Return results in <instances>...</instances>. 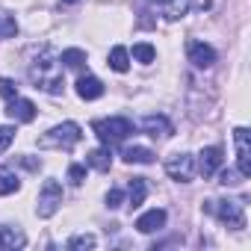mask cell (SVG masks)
I'll list each match as a JSON object with an SVG mask.
<instances>
[{
	"label": "cell",
	"mask_w": 251,
	"mask_h": 251,
	"mask_svg": "<svg viewBox=\"0 0 251 251\" xmlns=\"http://www.w3.org/2000/svg\"><path fill=\"white\" fill-rule=\"evenodd\" d=\"M62 3H77V0H62Z\"/></svg>",
	"instance_id": "30"
},
{
	"label": "cell",
	"mask_w": 251,
	"mask_h": 251,
	"mask_svg": "<svg viewBox=\"0 0 251 251\" xmlns=\"http://www.w3.org/2000/svg\"><path fill=\"white\" fill-rule=\"evenodd\" d=\"M86 163H89L92 169H98V172H109V166H112V157H109V148H95V151H89V157H86Z\"/></svg>",
	"instance_id": "18"
},
{
	"label": "cell",
	"mask_w": 251,
	"mask_h": 251,
	"mask_svg": "<svg viewBox=\"0 0 251 251\" xmlns=\"http://www.w3.org/2000/svg\"><path fill=\"white\" fill-rule=\"evenodd\" d=\"M121 201H124L121 189H109V192H106V207H109V210H118V207H121Z\"/></svg>",
	"instance_id": "27"
},
{
	"label": "cell",
	"mask_w": 251,
	"mask_h": 251,
	"mask_svg": "<svg viewBox=\"0 0 251 251\" xmlns=\"http://www.w3.org/2000/svg\"><path fill=\"white\" fill-rule=\"evenodd\" d=\"M189 62L195 68H210L216 62V50L204 42H195V45H189Z\"/></svg>",
	"instance_id": "11"
},
{
	"label": "cell",
	"mask_w": 251,
	"mask_h": 251,
	"mask_svg": "<svg viewBox=\"0 0 251 251\" xmlns=\"http://www.w3.org/2000/svg\"><path fill=\"white\" fill-rule=\"evenodd\" d=\"M112 71H118V74H124V71H127L130 68V53H127V48H112L109 50V62H106Z\"/></svg>",
	"instance_id": "17"
},
{
	"label": "cell",
	"mask_w": 251,
	"mask_h": 251,
	"mask_svg": "<svg viewBox=\"0 0 251 251\" xmlns=\"http://www.w3.org/2000/svg\"><path fill=\"white\" fill-rule=\"evenodd\" d=\"M92 127H95L98 139H100L106 148H112V145L124 142V139L133 133V124H130L127 118H103V121H95Z\"/></svg>",
	"instance_id": "1"
},
{
	"label": "cell",
	"mask_w": 251,
	"mask_h": 251,
	"mask_svg": "<svg viewBox=\"0 0 251 251\" xmlns=\"http://www.w3.org/2000/svg\"><path fill=\"white\" fill-rule=\"evenodd\" d=\"M68 180H71L74 186H80V183L86 180V169H83V166H71V169H68Z\"/></svg>",
	"instance_id": "26"
},
{
	"label": "cell",
	"mask_w": 251,
	"mask_h": 251,
	"mask_svg": "<svg viewBox=\"0 0 251 251\" xmlns=\"http://www.w3.org/2000/svg\"><path fill=\"white\" fill-rule=\"evenodd\" d=\"M142 130H145L148 136H154V139H169V136L175 133L172 121H169L166 115H145V118H142Z\"/></svg>",
	"instance_id": "9"
},
{
	"label": "cell",
	"mask_w": 251,
	"mask_h": 251,
	"mask_svg": "<svg viewBox=\"0 0 251 251\" xmlns=\"http://www.w3.org/2000/svg\"><path fill=\"white\" fill-rule=\"evenodd\" d=\"M12 136H15V130H12V127H0V154H3V151L9 148Z\"/></svg>",
	"instance_id": "28"
},
{
	"label": "cell",
	"mask_w": 251,
	"mask_h": 251,
	"mask_svg": "<svg viewBox=\"0 0 251 251\" xmlns=\"http://www.w3.org/2000/svg\"><path fill=\"white\" fill-rule=\"evenodd\" d=\"M157 3H160V12L169 21H177L189 12V0H157Z\"/></svg>",
	"instance_id": "15"
},
{
	"label": "cell",
	"mask_w": 251,
	"mask_h": 251,
	"mask_svg": "<svg viewBox=\"0 0 251 251\" xmlns=\"http://www.w3.org/2000/svg\"><path fill=\"white\" fill-rule=\"evenodd\" d=\"M24 245H27V236L18 227H0V248L15 251V248H24Z\"/></svg>",
	"instance_id": "14"
},
{
	"label": "cell",
	"mask_w": 251,
	"mask_h": 251,
	"mask_svg": "<svg viewBox=\"0 0 251 251\" xmlns=\"http://www.w3.org/2000/svg\"><path fill=\"white\" fill-rule=\"evenodd\" d=\"M148 195V186H145V177H133L130 180V207H139Z\"/></svg>",
	"instance_id": "20"
},
{
	"label": "cell",
	"mask_w": 251,
	"mask_h": 251,
	"mask_svg": "<svg viewBox=\"0 0 251 251\" xmlns=\"http://www.w3.org/2000/svg\"><path fill=\"white\" fill-rule=\"evenodd\" d=\"M233 142H236L239 175L248 177V175H251V145H248V130H245V127H236V130H233Z\"/></svg>",
	"instance_id": "8"
},
{
	"label": "cell",
	"mask_w": 251,
	"mask_h": 251,
	"mask_svg": "<svg viewBox=\"0 0 251 251\" xmlns=\"http://www.w3.org/2000/svg\"><path fill=\"white\" fill-rule=\"evenodd\" d=\"M59 62H65V68H74V71H80V68L86 65V53H83L80 48H68V50H62Z\"/></svg>",
	"instance_id": "19"
},
{
	"label": "cell",
	"mask_w": 251,
	"mask_h": 251,
	"mask_svg": "<svg viewBox=\"0 0 251 251\" xmlns=\"http://www.w3.org/2000/svg\"><path fill=\"white\" fill-rule=\"evenodd\" d=\"M222 163H225V151H222L219 145H210V148H204V151L198 154V172H201L204 177H213V175L222 169Z\"/></svg>",
	"instance_id": "7"
},
{
	"label": "cell",
	"mask_w": 251,
	"mask_h": 251,
	"mask_svg": "<svg viewBox=\"0 0 251 251\" xmlns=\"http://www.w3.org/2000/svg\"><path fill=\"white\" fill-rule=\"evenodd\" d=\"M80 139H83L80 124L65 121V124H56L53 130H48V133L39 139V145H42V148H71V145H77Z\"/></svg>",
	"instance_id": "2"
},
{
	"label": "cell",
	"mask_w": 251,
	"mask_h": 251,
	"mask_svg": "<svg viewBox=\"0 0 251 251\" xmlns=\"http://www.w3.org/2000/svg\"><path fill=\"white\" fill-rule=\"evenodd\" d=\"M68 248L71 251H80V248H95V236L92 233H77L68 239Z\"/></svg>",
	"instance_id": "24"
},
{
	"label": "cell",
	"mask_w": 251,
	"mask_h": 251,
	"mask_svg": "<svg viewBox=\"0 0 251 251\" xmlns=\"http://www.w3.org/2000/svg\"><path fill=\"white\" fill-rule=\"evenodd\" d=\"M77 95L83 98V100H98L100 95H103V83L98 80V77H80L77 80Z\"/></svg>",
	"instance_id": "13"
},
{
	"label": "cell",
	"mask_w": 251,
	"mask_h": 251,
	"mask_svg": "<svg viewBox=\"0 0 251 251\" xmlns=\"http://www.w3.org/2000/svg\"><path fill=\"white\" fill-rule=\"evenodd\" d=\"M166 172H169L172 180H177V183H189L192 175H195V160H192L189 154H172V157L166 160Z\"/></svg>",
	"instance_id": "6"
},
{
	"label": "cell",
	"mask_w": 251,
	"mask_h": 251,
	"mask_svg": "<svg viewBox=\"0 0 251 251\" xmlns=\"http://www.w3.org/2000/svg\"><path fill=\"white\" fill-rule=\"evenodd\" d=\"M18 186H21V180L12 172H0V195H12V192H18Z\"/></svg>",
	"instance_id": "22"
},
{
	"label": "cell",
	"mask_w": 251,
	"mask_h": 251,
	"mask_svg": "<svg viewBox=\"0 0 251 251\" xmlns=\"http://www.w3.org/2000/svg\"><path fill=\"white\" fill-rule=\"evenodd\" d=\"M6 115L15 118V121H24V124H27V121L36 118V103L27 100V98H12L9 106H6Z\"/></svg>",
	"instance_id": "10"
},
{
	"label": "cell",
	"mask_w": 251,
	"mask_h": 251,
	"mask_svg": "<svg viewBox=\"0 0 251 251\" xmlns=\"http://www.w3.org/2000/svg\"><path fill=\"white\" fill-rule=\"evenodd\" d=\"M133 59H139L142 65H151V62L157 59V50H154L148 42H139V45H133Z\"/></svg>",
	"instance_id": "21"
},
{
	"label": "cell",
	"mask_w": 251,
	"mask_h": 251,
	"mask_svg": "<svg viewBox=\"0 0 251 251\" xmlns=\"http://www.w3.org/2000/svg\"><path fill=\"white\" fill-rule=\"evenodd\" d=\"M239 177H242L239 172H230V169H227V172H222V180H219V183H225V186H236Z\"/></svg>",
	"instance_id": "29"
},
{
	"label": "cell",
	"mask_w": 251,
	"mask_h": 251,
	"mask_svg": "<svg viewBox=\"0 0 251 251\" xmlns=\"http://www.w3.org/2000/svg\"><path fill=\"white\" fill-rule=\"evenodd\" d=\"M0 95H3L6 100H12V98H18V86H15L12 80L3 77V80H0Z\"/></svg>",
	"instance_id": "25"
},
{
	"label": "cell",
	"mask_w": 251,
	"mask_h": 251,
	"mask_svg": "<svg viewBox=\"0 0 251 251\" xmlns=\"http://www.w3.org/2000/svg\"><path fill=\"white\" fill-rule=\"evenodd\" d=\"M121 160L124 163H142V166H148V163H154V151L142 148V145H133V148H124Z\"/></svg>",
	"instance_id": "16"
},
{
	"label": "cell",
	"mask_w": 251,
	"mask_h": 251,
	"mask_svg": "<svg viewBox=\"0 0 251 251\" xmlns=\"http://www.w3.org/2000/svg\"><path fill=\"white\" fill-rule=\"evenodd\" d=\"M30 77L36 80V89H45L48 95H59L62 92V74L56 71V62L53 59H36V65H33V71H30Z\"/></svg>",
	"instance_id": "3"
},
{
	"label": "cell",
	"mask_w": 251,
	"mask_h": 251,
	"mask_svg": "<svg viewBox=\"0 0 251 251\" xmlns=\"http://www.w3.org/2000/svg\"><path fill=\"white\" fill-rule=\"evenodd\" d=\"M18 33V21L12 15H3L0 12V39H12Z\"/></svg>",
	"instance_id": "23"
},
{
	"label": "cell",
	"mask_w": 251,
	"mask_h": 251,
	"mask_svg": "<svg viewBox=\"0 0 251 251\" xmlns=\"http://www.w3.org/2000/svg\"><path fill=\"white\" fill-rule=\"evenodd\" d=\"M216 207H210L213 213H216V219L222 222V225H227V227H233V230H239V227H245V216H242V204L239 201H213Z\"/></svg>",
	"instance_id": "5"
},
{
	"label": "cell",
	"mask_w": 251,
	"mask_h": 251,
	"mask_svg": "<svg viewBox=\"0 0 251 251\" xmlns=\"http://www.w3.org/2000/svg\"><path fill=\"white\" fill-rule=\"evenodd\" d=\"M59 204H62V186L56 183V180H45V186H42V192H39V216L42 219H50L56 210H59Z\"/></svg>",
	"instance_id": "4"
},
{
	"label": "cell",
	"mask_w": 251,
	"mask_h": 251,
	"mask_svg": "<svg viewBox=\"0 0 251 251\" xmlns=\"http://www.w3.org/2000/svg\"><path fill=\"white\" fill-rule=\"evenodd\" d=\"M166 225V210H148V213H142L139 219H136V230H142V233H154V230H160Z\"/></svg>",
	"instance_id": "12"
}]
</instances>
